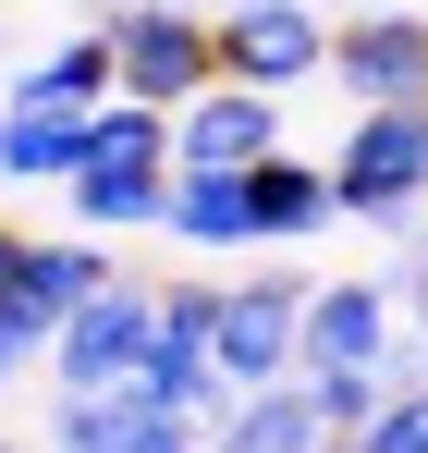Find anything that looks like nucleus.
Wrapping results in <instances>:
<instances>
[{
    "label": "nucleus",
    "instance_id": "ddd939ff",
    "mask_svg": "<svg viewBox=\"0 0 428 453\" xmlns=\"http://www.w3.org/2000/svg\"><path fill=\"white\" fill-rule=\"evenodd\" d=\"M86 172V111L73 98H12L0 111V184H73Z\"/></svg>",
    "mask_w": 428,
    "mask_h": 453
},
{
    "label": "nucleus",
    "instance_id": "9d476101",
    "mask_svg": "<svg viewBox=\"0 0 428 453\" xmlns=\"http://www.w3.org/2000/svg\"><path fill=\"white\" fill-rule=\"evenodd\" d=\"M98 282H111V233H86V245H37V257H25V295L0 306V319L50 356V343H62V319L98 295Z\"/></svg>",
    "mask_w": 428,
    "mask_h": 453
},
{
    "label": "nucleus",
    "instance_id": "2eb2a0df",
    "mask_svg": "<svg viewBox=\"0 0 428 453\" xmlns=\"http://www.w3.org/2000/svg\"><path fill=\"white\" fill-rule=\"evenodd\" d=\"M62 196H73V221H86V233H159L172 172H147V159H86Z\"/></svg>",
    "mask_w": 428,
    "mask_h": 453
},
{
    "label": "nucleus",
    "instance_id": "39448f33",
    "mask_svg": "<svg viewBox=\"0 0 428 453\" xmlns=\"http://www.w3.org/2000/svg\"><path fill=\"white\" fill-rule=\"evenodd\" d=\"M220 368L233 392L306 368V282L294 270H257V282H220Z\"/></svg>",
    "mask_w": 428,
    "mask_h": 453
},
{
    "label": "nucleus",
    "instance_id": "f8f14e48",
    "mask_svg": "<svg viewBox=\"0 0 428 453\" xmlns=\"http://www.w3.org/2000/svg\"><path fill=\"white\" fill-rule=\"evenodd\" d=\"M318 441H331V417H318L306 368H294V380H257V392H233V417L209 429V453H318Z\"/></svg>",
    "mask_w": 428,
    "mask_h": 453
},
{
    "label": "nucleus",
    "instance_id": "a211bd4d",
    "mask_svg": "<svg viewBox=\"0 0 428 453\" xmlns=\"http://www.w3.org/2000/svg\"><path fill=\"white\" fill-rule=\"evenodd\" d=\"M306 392H318V417H331V429H367L404 380H392V368H306Z\"/></svg>",
    "mask_w": 428,
    "mask_h": 453
},
{
    "label": "nucleus",
    "instance_id": "4be33fe9",
    "mask_svg": "<svg viewBox=\"0 0 428 453\" xmlns=\"http://www.w3.org/2000/svg\"><path fill=\"white\" fill-rule=\"evenodd\" d=\"M318 12H379V0H318Z\"/></svg>",
    "mask_w": 428,
    "mask_h": 453
},
{
    "label": "nucleus",
    "instance_id": "423d86ee",
    "mask_svg": "<svg viewBox=\"0 0 428 453\" xmlns=\"http://www.w3.org/2000/svg\"><path fill=\"white\" fill-rule=\"evenodd\" d=\"M331 86H355L367 111L428 98V12L379 0V12H355V25H331Z\"/></svg>",
    "mask_w": 428,
    "mask_h": 453
},
{
    "label": "nucleus",
    "instance_id": "f257e3e1",
    "mask_svg": "<svg viewBox=\"0 0 428 453\" xmlns=\"http://www.w3.org/2000/svg\"><path fill=\"white\" fill-rule=\"evenodd\" d=\"M111 62H123V98L184 111L196 86H220V12H196V0H111Z\"/></svg>",
    "mask_w": 428,
    "mask_h": 453
},
{
    "label": "nucleus",
    "instance_id": "4468645a",
    "mask_svg": "<svg viewBox=\"0 0 428 453\" xmlns=\"http://www.w3.org/2000/svg\"><path fill=\"white\" fill-rule=\"evenodd\" d=\"M172 245H257V196H245V172H196V159H172V209H159Z\"/></svg>",
    "mask_w": 428,
    "mask_h": 453
},
{
    "label": "nucleus",
    "instance_id": "f03ea898",
    "mask_svg": "<svg viewBox=\"0 0 428 453\" xmlns=\"http://www.w3.org/2000/svg\"><path fill=\"white\" fill-rule=\"evenodd\" d=\"M331 184H343V221L367 233H404L428 196V98H392V111H367L355 135L331 148Z\"/></svg>",
    "mask_w": 428,
    "mask_h": 453
},
{
    "label": "nucleus",
    "instance_id": "5701e85b",
    "mask_svg": "<svg viewBox=\"0 0 428 453\" xmlns=\"http://www.w3.org/2000/svg\"><path fill=\"white\" fill-rule=\"evenodd\" d=\"M196 12H233V0H196Z\"/></svg>",
    "mask_w": 428,
    "mask_h": 453
},
{
    "label": "nucleus",
    "instance_id": "6ab92c4d",
    "mask_svg": "<svg viewBox=\"0 0 428 453\" xmlns=\"http://www.w3.org/2000/svg\"><path fill=\"white\" fill-rule=\"evenodd\" d=\"M25 257H37V233H0V306L25 295Z\"/></svg>",
    "mask_w": 428,
    "mask_h": 453
},
{
    "label": "nucleus",
    "instance_id": "f3484780",
    "mask_svg": "<svg viewBox=\"0 0 428 453\" xmlns=\"http://www.w3.org/2000/svg\"><path fill=\"white\" fill-rule=\"evenodd\" d=\"M318 453H428V380H404V392H392L367 429H331Z\"/></svg>",
    "mask_w": 428,
    "mask_h": 453
},
{
    "label": "nucleus",
    "instance_id": "aec40b11",
    "mask_svg": "<svg viewBox=\"0 0 428 453\" xmlns=\"http://www.w3.org/2000/svg\"><path fill=\"white\" fill-rule=\"evenodd\" d=\"M404 319L428 331V245H417V270H404Z\"/></svg>",
    "mask_w": 428,
    "mask_h": 453
},
{
    "label": "nucleus",
    "instance_id": "412c9836",
    "mask_svg": "<svg viewBox=\"0 0 428 453\" xmlns=\"http://www.w3.org/2000/svg\"><path fill=\"white\" fill-rule=\"evenodd\" d=\"M25 356H37V343H25V331L0 319V392H12V368H25Z\"/></svg>",
    "mask_w": 428,
    "mask_h": 453
},
{
    "label": "nucleus",
    "instance_id": "6e6552de",
    "mask_svg": "<svg viewBox=\"0 0 428 453\" xmlns=\"http://www.w3.org/2000/svg\"><path fill=\"white\" fill-rule=\"evenodd\" d=\"M62 453H196L209 441V417H184V404H159V392H62Z\"/></svg>",
    "mask_w": 428,
    "mask_h": 453
},
{
    "label": "nucleus",
    "instance_id": "7ed1b4c3",
    "mask_svg": "<svg viewBox=\"0 0 428 453\" xmlns=\"http://www.w3.org/2000/svg\"><path fill=\"white\" fill-rule=\"evenodd\" d=\"M147 356H159V295H147V282H123V270L73 306L62 343H50L62 392H147Z\"/></svg>",
    "mask_w": 428,
    "mask_h": 453
},
{
    "label": "nucleus",
    "instance_id": "dca6fc26",
    "mask_svg": "<svg viewBox=\"0 0 428 453\" xmlns=\"http://www.w3.org/2000/svg\"><path fill=\"white\" fill-rule=\"evenodd\" d=\"M111 86H123V62H111V25H98V37H62L37 74H12V98H73V111H98Z\"/></svg>",
    "mask_w": 428,
    "mask_h": 453
},
{
    "label": "nucleus",
    "instance_id": "20e7f679",
    "mask_svg": "<svg viewBox=\"0 0 428 453\" xmlns=\"http://www.w3.org/2000/svg\"><path fill=\"white\" fill-rule=\"evenodd\" d=\"M220 74L270 86V98L318 86L331 74V12H318V0H233V12H220Z\"/></svg>",
    "mask_w": 428,
    "mask_h": 453
},
{
    "label": "nucleus",
    "instance_id": "0eeeda50",
    "mask_svg": "<svg viewBox=\"0 0 428 453\" xmlns=\"http://www.w3.org/2000/svg\"><path fill=\"white\" fill-rule=\"evenodd\" d=\"M270 148H282V98L245 86V74L196 86V98L172 111V159H196V172H245V159H270Z\"/></svg>",
    "mask_w": 428,
    "mask_h": 453
},
{
    "label": "nucleus",
    "instance_id": "9b49d317",
    "mask_svg": "<svg viewBox=\"0 0 428 453\" xmlns=\"http://www.w3.org/2000/svg\"><path fill=\"white\" fill-rule=\"evenodd\" d=\"M245 196H257V245H306L318 221H343V184H331V159H306V148L245 159Z\"/></svg>",
    "mask_w": 428,
    "mask_h": 453
},
{
    "label": "nucleus",
    "instance_id": "1a4fd4ad",
    "mask_svg": "<svg viewBox=\"0 0 428 453\" xmlns=\"http://www.w3.org/2000/svg\"><path fill=\"white\" fill-rule=\"evenodd\" d=\"M306 368H392V282H306Z\"/></svg>",
    "mask_w": 428,
    "mask_h": 453
},
{
    "label": "nucleus",
    "instance_id": "b1692460",
    "mask_svg": "<svg viewBox=\"0 0 428 453\" xmlns=\"http://www.w3.org/2000/svg\"><path fill=\"white\" fill-rule=\"evenodd\" d=\"M0 453H25V441H0Z\"/></svg>",
    "mask_w": 428,
    "mask_h": 453
}]
</instances>
